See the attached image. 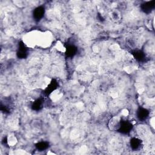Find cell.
<instances>
[{
    "label": "cell",
    "mask_w": 155,
    "mask_h": 155,
    "mask_svg": "<svg viewBox=\"0 0 155 155\" xmlns=\"http://www.w3.org/2000/svg\"><path fill=\"white\" fill-rule=\"evenodd\" d=\"M133 128V125L130 121L120 118L119 127L117 131L124 134H128L131 132Z\"/></svg>",
    "instance_id": "6da1fadb"
},
{
    "label": "cell",
    "mask_w": 155,
    "mask_h": 155,
    "mask_svg": "<svg viewBox=\"0 0 155 155\" xmlns=\"http://www.w3.org/2000/svg\"><path fill=\"white\" fill-rule=\"evenodd\" d=\"M28 53V49L25 44L22 41H19L18 43V49L16 51V56L19 59H25L27 57Z\"/></svg>",
    "instance_id": "7a4b0ae2"
},
{
    "label": "cell",
    "mask_w": 155,
    "mask_h": 155,
    "mask_svg": "<svg viewBox=\"0 0 155 155\" xmlns=\"http://www.w3.org/2000/svg\"><path fill=\"white\" fill-rule=\"evenodd\" d=\"M149 115L150 111H148V109L143 107H139L137 108L136 111V116L139 121H145L149 117Z\"/></svg>",
    "instance_id": "3957f363"
},
{
    "label": "cell",
    "mask_w": 155,
    "mask_h": 155,
    "mask_svg": "<svg viewBox=\"0 0 155 155\" xmlns=\"http://www.w3.org/2000/svg\"><path fill=\"white\" fill-rule=\"evenodd\" d=\"M130 145L132 150L139 151L142 148L143 142L140 139L136 137H133L130 140Z\"/></svg>",
    "instance_id": "277c9868"
},
{
    "label": "cell",
    "mask_w": 155,
    "mask_h": 155,
    "mask_svg": "<svg viewBox=\"0 0 155 155\" xmlns=\"http://www.w3.org/2000/svg\"><path fill=\"white\" fill-rule=\"evenodd\" d=\"M155 8V1H149L142 3L140 5L141 10L146 14H149Z\"/></svg>",
    "instance_id": "5b68a950"
},
{
    "label": "cell",
    "mask_w": 155,
    "mask_h": 155,
    "mask_svg": "<svg viewBox=\"0 0 155 155\" xmlns=\"http://www.w3.org/2000/svg\"><path fill=\"white\" fill-rule=\"evenodd\" d=\"M45 14V8L42 5L36 7L33 12V18L35 21L38 22L42 19Z\"/></svg>",
    "instance_id": "8992f818"
},
{
    "label": "cell",
    "mask_w": 155,
    "mask_h": 155,
    "mask_svg": "<svg viewBox=\"0 0 155 155\" xmlns=\"http://www.w3.org/2000/svg\"><path fill=\"white\" fill-rule=\"evenodd\" d=\"M78 52V48L73 44H68L65 46V55L67 58H71L74 57Z\"/></svg>",
    "instance_id": "52a82bcc"
},
{
    "label": "cell",
    "mask_w": 155,
    "mask_h": 155,
    "mask_svg": "<svg viewBox=\"0 0 155 155\" xmlns=\"http://www.w3.org/2000/svg\"><path fill=\"white\" fill-rule=\"evenodd\" d=\"M59 86L58 81L55 79H52L50 82L48 84L47 87L44 90V93L46 96L50 95L52 92L56 90Z\"/></svg>",
    "instance_id": "ba28073f"
},
{
    "label": "cell",
    "mask_w": 155,
    "mask_h": 155,
    "mask_svg": "<svg viewBox=\"0 0 155 155\" xmlns=\"http://www.w3.org/2000/svg\"><path fill=\"white\" fill-rule=\"evenodd\" d=\"M131 54L138 62H143L146 59V54L142 50H134L131 52Z\"/></svg>",
    "instance_id": "9c48e42d"
},
{
    "label": "cell",
    "mask_w": 155,
    "mask_h": 155,
    "mask_svg": "<svg viewBox=\"0 0 155 155\" xmlns=\"http://www.w3.org/2000/svg\"><path fill=\"white\" fill-rule=\"evenodd\" d=\"M120 118H118L117 117H112L109 122H108V127L112 131H117L119 125H120Z\"/></svg>",
    "instance_id": "30bf717a"
},
{
    "label": "cell",
    "mask_w": 155,
    "mask_h": 155,
    "mask_svg": "<svg viewBox=\"0 0 155 155\" xmlns=\"http://www.w3.org/2000/svg\"><path fill=\"white\" fill-rule=\"evenodd\" d=\"M44 107V99L42 97L35 99L31 105V108L34 111H39Z\"/></svg>",
    "instance_id": "8fae6325"
},
{
    "label": "cell",
    "mask_w": 155,
    "mask_h": 155,
    "mask_svg": "<svg viewBox=\"0 0 155 155\" xmlns=\"http://www.w3.org/2000/svg\"><path fill=\"white\" fill-rule=\"evenodd\" d=\"M35 147L38 151H44L49 147V143L47 141H41L35 144Z\"/></svg>",
    "instance_id": "7c38bea8"
}]
</instances>
